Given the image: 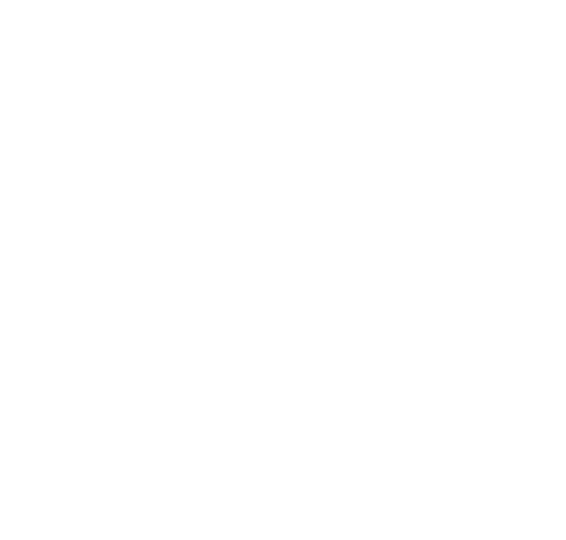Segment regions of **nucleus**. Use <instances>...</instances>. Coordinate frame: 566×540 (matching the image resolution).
<instances>
[]
</instances>
